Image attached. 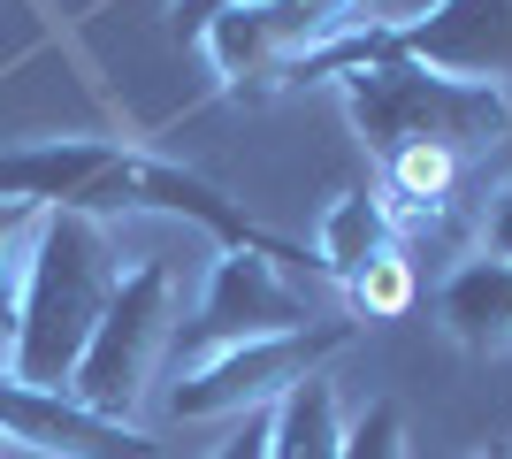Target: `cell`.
<instances>
[{
  "instance_id": "obj_16",
  "label": "cell",
  "mask_w": 512,
  "mask_h": 459,
  "mask_svg": "<svg viewBox=\"0 0 512 459\" xmlns=\"http://www.w3.org/2000/svg\"><path fill=\"white\" fill-rule=\"evenodd\" d=\"M474 253L512 261V176H497L490 192H482V215H474Z\"/></svg>"
},
{
  "instance_id": "obj_14",
  "label": "cell",
  "mask_w": 512,
  "mask_h": 459,
  "mask_svg": "<svg viewBox=\"0 0 512 459\" xmlns=\"http://www.w3.org/2000/svg\"><path fill=\"white\" fill-rule=\"evenodd\" d=\"M344 459H413L406 406H398V398H367L360 414L344 421Z\"/></svg>"
},
{
  "instance_id": "obj_6",
  "label": "cell",
  "mask_w": 512,
  "mask_h": 459,
  "mask_svg": "<svg viewBox=\"0 0 512 459\" xmlns=\"http://www.w3.org/2000/svg\"><path fill=\"white\" fill-rule=\"evenodd\" d=\"M360 337L352 314H321L314 329H291V337H253V345H222L192 368H176L169 383V421H237L276 406L299 375L329 368L344 345Z\"/></svg>"
},
{
  "instance_id": "obj_19",
  "label": "cell",
  "mask_w": 512,
  "mask_h": 459,
  "mask_svg": "<svg viewBox=\"0 0 512 459\" xmlns=\"http://www.w3.org/2000/svg\"><path fill=\"white\" fill-rule=\"evenodd\" d=\"M474 459H512V444H490V452H474Z\"/></svg>"
},
{
  "instance_id": "obj_8",
  "label": "cell",
  "mask_w": 512,
  "mask_h": 459,
  "mask_svg": "<svg viewBox=\"0 0 512 459\" xmlns=\"http://www.w3.org/2000/svg\"><path fill=\"white\" fill-rule=\"evenodd\" d=\"M0 444L39 459H153V437L138 421H100L69 391H31L8 360H0Z\"/></svg>"
},
{
  "instance_id": "obj_17",
  "label": "cell",
  "mask_w": 512,
  "mask_h": 459,
  "mask_svg": "<svg viewBox=\"0 0 512 459\" xmlns=\"http://www.w3.org/2000/svg\"><path fill=\"white\" fill-rule=\"evenodd\" d=\"M207 459H268V406H260V414H237L230 437L214 444Z\"/></svg>"
},
{
  "instance_id": "obj_20",
  "label": "cell",
  "mask_w": 512,
  "mask_h": 459,
  "mask_svg": "<svg viewBox=\"0 0 512 459\" xmlns=\"http://www.w3.org/2000/svg\"><path fill=\"white\" fill-rule=\"evenodd\" d=\"M0 452H8V444H0Z\"/></svg>"
},
{
  "instance_id": "obj_15",
  "label": "cell",
  "mask_w": 512,
  "mask_h": 459,
  "mask_svg": "<svg viewBox=\"0 0 512 459\" xmlns=\"http://www.w3.org/2000/svg\"><path fill=\"white\" fill-rule=\"evenodd\" d=\"M46 207H23V199H0V322L16 306V276H23V253H31V230H39Z\"/></svg>"
},
{
  "instance_id": "obj_13",
  "label": "cell",
  "mask_w": 512,
  "mask_h": 459,
  "mask_svg": "<svg viewBox=\"0 0 512 459\" xmlns=\"http://www.w3.org/2000/svg\"><path fill=\"white\" fill-rule=\"evenodd\" d=\"M344 306H352V322H390V314H406V306H413V261H406V253L367 261L360 276L344 284Z\"/></svg>"
},
{
  "instance_id": "obj_12",
  "label": "cell",
  "mask_w": 512,
  "mask_h": 459,
  "mask_svg": "<svg viewBox=\"0 0 512 459\" xmlns=\"http://www.w3.org/2000/svg\"><path fill=\"white\" fill-rule=\"evenodd\" d=\"M459 161H467V153H444V146H406V153H390L375 184H383L398 230H406V222H444V215H451Z\"/></svg>"
},
{
  "instance_id": "obj_1",
  "label": "cell",
  "mask_w": 512,
  "mask_h": 459,
  "mask_svg": "<svg viewBox=\"0 0 512 459\" xmlns=\"http://www.w3.org/2000/svg\"><path fill=\"white\" fill-rule=\"evenodd\" d=\"M115 284H123L115 222L77 215V207H46L39 230H31V253H23V276H16V306L0 322V360L31 391H69Z\"/></svg>"
},
{
  "instance_id": "obj_7",
  "label": "cell",
  "mask_w": 512,
  "mask_h": 459,
  "mask_svg": "<svg viewBox=\"0 0 512 459\" xmlns=\"http://www.w3.org/2000/svg\"><path fill=\"white\" fill-rule=\"evenodd\" d=\"M321 306L306 299L299 268L276 261V253H214L207 284H199L192 322H176V368H192L222 345H253V337H291V329H314Z\"/></svg>"
},
{
  "instance_id": "obj_18",
  "label": "cell",
  "mask_w": 512,
  "mask_h": 459,
  "mask_svg": "<svg viewBox=\"0 0 512 459\" xmlns=\"http://www.w3.org/2000/svg\"><path fill=\"white\" fill-rule=\"evenodd\" d=\"M230 8H245V0H169V23H176V39L199 46V31H207L214 16H230Z\"/></svg>"
},
{
  "instance_id": "obj_5",
  "label": "cell",
  "mask_w": 512,
  "mask_h": 459,
  "mask_svg": "<svg viewBox=\"0 0 512 459\" xmlns=\"http://www.w3.org/2000/svg\"><path fill=\"white\" fill-rule=\"evenodd\" d=\"M360 23H375V0H245L199 31V62L222 100H276L306 54L337 46Z\"/></svg>"
},
{
  "instance_id": "obj_11",
  "label": "cell",
  "mask_w": 512,
  "mask_h": 459,
  "mask_svg": "<svg viewBox=\"0 0 512 459\" xmlns=\"http://www.w3.org/2000/svg\"><path fill=\"white\" fill-rule=\"evenodd\" d=\"M268 459H344V398L329 368L299 375L268 406Z\"/></svg>"
},
{
  "instance_id": "obj_4",
  "label": "cell",
  "mask_w": 512,
  "mask_h": 459,
  "mask_svg": "<svg viewBox=\"0 0 512 459\" xmlns=\"http://www.w3.org/2000/svg\"><path fill=\"white\" fill-rule=\"evenodd\" d=\"M176 345V268L169 261H130L115 299L92 322V345L69 375V398L100 421H138L153 375Z\"/></svg>"
},
{
  "instance_id": "obj_9",
  "label": "cell",
  "mask_w": 512,
  "mask_h": 459,
  "mask_svg": "<svg viewBox=\"0 0 512 459\" xmlns=\"http://www.w3.org/2000/svg\"><path fill=\"white\" fill-rule=\"evenodd\" d=\"M436 329L474 360L512 352V261H490V253L451 261V276L436 284Z\"/></svg>"
},
{
  "instance_id": "obj_3",
  "label": "cell",
  "mask_w": 512,
  "mask_h": 459,
  "mask_svg": "<svg viewBox=\"0 0 512 459\" xmlns=\"http://www.w3.org/2000/svg\"><path fill=\"white\" fill-rule=\"evenodd\" d=\"M360 54H406V62H428L444 77H474V85H512V0H428L413 16H375L360 31H344L337 46L306 54L283 92L299 85H329L344 62Z\"/></svg>"
},
{
  "instance_id": "obj_2",
  "label": "cell",
  "mask_w": 512,
  "mask_h": 459,
  "mask_svg": "<svg viewBox=\"0 0 512 459\" xmlns=\"http://www.w3.org/2000/svg\"><path fill=\"white\" fill-rule=\"evenodd\" d=\"M344 123L375 161L406 146H444V153H482L512 138V92L505 85H474V77H444L406 54H360L337 77Z\"/></svg>"
},
{
  "instance_id": "obj_10",
  "label": "cell",
  "mask_w": 512,
  "mask_h": 459,
  "mask_svg": "<svg viewBox=\"0 0 512 459\" xmlns=\"http://www.w3.org/2000/svg\"><path fill=\"white\" fill-rule=\"evenodd\" d=\"M383 253H398V215H390L383 184H352V192H337L329 207H321L314 222V261L329 284H352L367 261H383Z\"/></svg>"
}]
</instances>
